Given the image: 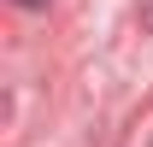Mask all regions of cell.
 <instances>
[{
    "label": "cell",
    "instance_id": "6da1fadb",
    "mask_svg": "<svg viewBox=\"0 0 153 147\" xmlns=\"http://www.w3.org/2000/svg\"><path fill=\"white\" fill-rule=\"evenodd\" d=\"M24 6H41V0H24Z\"/></svg>",
    "mask_w": 153,
    "mask_h": 147
}]
</instances>
